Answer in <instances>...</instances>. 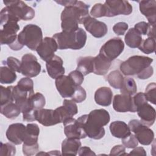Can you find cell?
<instances>
[{"label":"cell","mask_w":156,"mask_h":156,"mask_svg":"<svg viewBox=\"0 0 156 156\" xmlns=\"http://www.w3.org/2000/svg\"><path fill=\"white\" fill-rule=\"evenodd\" d=\"M57 3L65 6L61 13V27L62 31L71 32L77 30L79 24H82L83 19L89 15V5L82 1L76 0L55 1Z\"/></svg>","instance_id":"obj_1"},{"label":"cell","mask_w":156,"mask_h":156,"mask_svg":"<svg viewBox=\"0 0 156 156\" xmlns=\"http://www.w3.org/2000/svg\"><path fill=\"white\" fill-rule=\"evenodd\" d=\"M80 118L87 135L94 140L101 139L104 136L105 129L103 127L110 119L108 112L103 108L93 110L88 115H82Z\"/></svg>","instance_id":"obj_2"},{"label":"cell","mask_w":156,"mask_h":156,"mask_svg":"<svg viewBox=\"0 0 156 156\" xmlns=\"http://www.w3.org/2000/svg\"><path fill=\"white\" fill-rule=\"evenodd\" d=\"M5 7L0 13L1 25L7 21L18 22L23 20H31L35 16V10L22 1H4Z\"/></svg>","instance_id":"obj_3"},{"label":"cell","mask_w":156,"mask_h":156,"mask_svg":"<svg viewBox=\"0 0 156 156\" xmlns=\"http://www.w3.org/2000/svg\"><path fill=\"white\" fill-rule=\"evenodd\" d=\"M52 38L56 41L58 49H71L77 50L82 49L87 41V34L82 28L71 32H61L55 34Z\"/></svg>","instance_id":"obj_4"},{"label":"cell","mask_w":156,"mask_h":156,"mask_svg":"<svg viewBox=\"0 0 156 156\" xmlns=\"http://www.w3.org/2000/svg\"><path fill=\"white\" fill-rule=\"evenodd\" d=\"M17 40L22 46L25 45L30 50L36 51L43 40L42 30L37 25L27 24L18 35Z\"/></svg>","instance_id":"obj_5"},{"label":"cell","mask_w":156,"mask_h":156,"mask_svg":"<svg viewBox=\"0 0 156 156\" xmlns=\"http://www.w3.org/2000/svg\"><path fill=\"white\" fill-rule=\"evenodd\" d=\"M153 59L146 56L133 55L127 60L122 62L119 68L125 76L138 75L143 69L149 66Z\"/></svg>","instance_id":"obj_6"},{"label":"cell","mask_w":156,"mask_h":156,"mask_svg":"<svg viewBox=\"0 0 156 156\" xmlns=\"http://www.w3.org/2000/svg\"><path fill=\"white\" fill-rule=\"evenodd\" d=\"M128 127L135 133L138 141L143 145L151 144L154 139V133L148 126L144 125L138 119H132L129 122Z\"/></svg>","instance_id":"obj_7"},{"label":"cell","mask_w":156,"mask_h":156,"mask_svg":"<svg viewBox=\"0 0 156 156\" xmlns=\"http://www.w3.org/2000/svg\"><path fill=\"white\" fill-rule=\"evenodd\" d=\"M104 5L107 17H112L119 15H129L132 12V6L127 1L108 0L105 1Z\"/></svg>","instance_id":"obj_8"},{"label":"cell","mask_w":156,"mask_h":156,"mask_svg":"<svg viewBox=\"0 0 156 156\" xmlns=\"http://www.w3.org/2000/svg\"><path fill=\"white\" fill-rule=\"evenodd\" d=\"M124 44L121 38L115 37L108 40L101 48L99 54L110 61L116 58L124 51Z\"/></svg>","instance_id":"obj_9"},{"label":"cell","mask_w":156,"mask_h":156,"mask_svg":"<svg viewBox=\"0 0 156 156\" xmlns=\"http://www.w3.org/2000/svg\"><path fill=\"white\" fill-rule=\"evenodd\" d=\"M41 65L38 62L37 57L32 54H26L21 61V73L27 77L38 76L41 71Z\"/></svg>","instance_id":"obj_10"},{"label":"cell","mask_w":156,"mask_h":156,"mask_svg":"<svg viewBox=\"0 0 156 156\" xmlns=\"http://www.w3.org/2000/svg\"><path fill=\"white\" fill-rule=\"evenodd\" d=\"M64 133L67 138L75 139H83L87 136L83 127L82 119H77L73 117L66 119L63 122Z\"/></svg>","instance_id":"obj_11"},{"label":"cell","mask_w":156,"mask_h":156,"mask_svg":"<svg viewBox=\"0 0 156 156\" xmlns=\"http://www.w3.org/2000/svg\"><path fill=\"white\" fill-rule=\"evenodd\" d=\"M2 29L1 30L0 42L1 44L10 46L14 43L17 38V32L20 30L18 22L15 21H7L1 25Z\"/></svg>","instance_id":"obj_12"},{"label":"cell","mask_w":156,"mask_h":156,"mask_svg":"<svg viewBox=\"0 0 156 156\" xmlns=\"http://www.w3.org/2000/svg\"><path fill=\"white\" fill-rule=\"evenodd\" d=\"M85 29L96 38H101L106 35L108 28L105 23L99 21L90 16L85 18L82 21Z\"/></svg>","instance_id":"obj_13"},{"label":"cell","mask_w":156,"mask_h":156,"mask_svg":"<svg viewBox=\"0 0 156 156\" xmlns=\"http://www.w3.org/2000/svg\"><path fill=\"white\" fill-rule=\"evenodd\" d=\"M57 49L58 45L56 41L53 38L46 37L43 39L36 51L43 60L47 62L54 55Z\"/></svg>","instance_id":"obj_14"},{"label":"cell","mask_w":156,"mask_h":156,"mask_svg":"<svg viewBox=\"0 0 156 156\" xmlns=\"http://www.w3.org/2000/svg\"><path fill=\"white\" fill-rule=\"evenodd\" d=\"M55 87L62 97L71 98L76 86L68 76H61L55 79Z\"/></svg>","instance_id":"obj_15"},{"label":"cell","mask_w":156,"mask_h":156,"mask_svg":"<svg viewBox=\"0 0 156 156\" xmlns=\"http://www.w3.org/2000/svg\"><path fill=\"white\" fill-rule=\"evenodd\" d=\"M113 107L118 112H136L132 97L126 94H116L113 98Z\"/></svg>","instance_id":"obj_16"},{"label":"cell","mask_w":156,"mask_h":156,"mask_svg":"<svg viewBox=\"0 0 156 156\" xmlns=\"http://www.w3.org/2000/svg\"><path fill=\"white\" fill-rule=\"evenodd\" d=\"M36 120L44 126H51L61 123L57 112L52 109L41 108L37 110Z\"/></svg>","instance_id":"obj_17"},{"label":"cell","mask_w":156,"mask_h":156,"mask_svg":"<svg viewBox=\"0 0 156 156\" xmlns=\"http://www.w3.org/2000/svg\"><path fill=\"white\" fill-rule=\"evenodd\" d=\"M26 126L22 123H14L10 124L7 131L6 137L11 143L19 145L24 140Z\"/></svg>","instance_id":"obj_18"},{"label":"cell","mask_w":156,"mask_h":156,"mask_svg":"<svg viewBox=\"0 0 156 156\" xmlns=\"http://www.w3.org/2000/svg\"><path fill=\"white\" fill-rule=\"evenodd\" d=\"M46 67L48 75L52 79L64 75L65 68L63 66V62L61 57L54 55L51 59L46 62Z\"/></svg>","instance_id":"obj_19"},{"label":"cell","mask_w":156,"mask_h":156,"mask_svg":"<svg viewBox=\"0 0 156 156\" xmlns=\"http://www.w3.org/2000/svg\"><path fill=\"white\" fill-rule=\"evenodd\" d=\"M61 122H63L66 119L73 117L78 112L77 105L72 100L65 99L63 105L55 109Z\"/></svg>","instance_id":"obj_20"},{"label":"cell","mask_w":156,"mask_h":156,"mask_svg":"<svg viewBox=\"0 0 156 156\" xmlns=\"http://www.w3.org/2000/svg\"><path fill=\"white\" fill-rule=\"evenodd\" d=\"M136 112L141 119V122L147 126H151L155 121V110L147 102L141 105Z\"/></svg>","instance_id":"obj_21"},{"label":"cell","mask_w":156,"mask_h":156,"mask_svg":"<svg viewBox=\"0 0 156 156\" xmlns=\"http://www.w3.org/2000/svg\"><path fill=\"white\" fill-rule=\"evenodd\" d=\"M140 10L147 19L149 24H155L156 21V1H138Z\"/></svg>","instance_id":"obj_22"},{"label":"cell","mask_w":156,"mask_h":156,"mask_svg":"<svg viewBox=\"0 0 156 156\" xmlns=\"http://www.w3.org/2000/svg\"><path fill=\"white\" fill-rule=\"evenodd\" d=\"M113 93L111 89L107 87L99 88L94 93V101L99 105L109 106L112 104Z\"/></svg>","instance_id":"obj_23"},{"label":"cell","mask_w":156,"mask_h":156,"mask_svg":"<svg viewBox=\"0 0 156 156\" xmlns=\"http://www.w3.org/2000/svg\"><path fill=\"white\" fill-rule=\"evenodd\" d=\"M111 64V61L99 53L93 58V73L97 75H105L108 71Z\"/></svg>","instance_id":"obj_24"},{"label":"cell","mask_w":156,"mask_h":156,"mask_svg":"<svg viewBox=\"0 0 156 156\" xmlns=\"http://www.w3.org/2000/svg\"><path fill=\"white\" fill-rule=\"evenodd\" d=\"M39 133L40 129L37 124H27L25 129L23 144L26 145H34L38 144Z\"/></svg>","instance_id":"obj_25"},{"label":"cell","mask_w":156,"mask_h":156,"mask_svg":"<svg viewBox=\"0 0 156 156\" xmlns=\"http://www.w3.org/2000/svg\"><path fill=\"white\" fill-rule=\"evenodd\" d=\"M110 130L112 135L118 138H124L131 134L128 125L124 121H115L110 125Z\"/></svg>","instance_id":"obj_26"},{"label":"cell","mask_w":156,"mask_h":156,"mask_svg":"<svg viewBox=\"0 0 156 156\" xmlns=\"http://www.w3.org/2000/svg\"><path fill=\"white\" fill-rule=\"evenodd\" d=\"M81 146L79 139L66 138L62 143V154L76 155Z\"/></svg>","instance_id":"obj_27"},{"label":"cell","mask_w":156,"mask_h":156,"mask_svg":"<svg viewBox=\"0 0 156 156\" xmlns=\"http://www.w3.org/2000/svg\"><path fill=\"white\" fill-rule=\"evenodd\" d=\"M94 57H80L77 61V70L80 71L83 76L93 72Z\"/></svg>","instance_id":"obj_28"},{"label":"cell","mask_w":156,"mask_h":156,"mask_svg":"<svg viewBox=\"0 0 156 156\" xmlns=\"http://www.w3.org/2000/svg\"><path fill=\"white\" fill-rule=\"evenodd\" d=\"M124 41L126 44L132 48H139L143 39L141 35L140 34L134 27L130 28L127 31L124 37Z\"/></svg>","instance_id":"obj_29"},{"label":"cell","mask_w":156,"mask_h":156,"mask_svg":"<svg viewBox=\"0 0 156 156\" xmlns=\"http://www.w3.org/2000/svg\"><path fill=\"white\" fill-rule=\"evenodd\" d=\"M21 112L20 108L13 102H9L1 106V113L10 119H15Z\"/></svg>","instance_id":"obj_30"},{"label":"cell","mask_w":156,"mask_h":156,"mask_svg":"<svg viewBox=\"0 0 156 156\" xmlns=\"http://www.w3.org/2000/svg\"><path fill=\"white\" fill-rule=\"evenodd\" d=\"M28 103L30 108L34 110H38L44 107L46 104L44 96L40 93H36L29 96Z\"/></svg>","instance_id":"obj_31"},{"label":"cell","mask_w":156,"mask_h":156,"mask_svg":"<svg viewBox=\"0 0 156 156\" xmlns=\"http://www.w3.org/2000/svg\"><path fill=\"white\" fill-rule=\"evenodd\" d=\"M16 79L15 71L7 66L0 68V82L2 84H9L13 83Z\"/></svg>","instance_id":"obj_32"},{"label":"cell","mask_w":156,"mask_h":156,"mask_svg":"<svg viewBox=\"0 0 156 156\" xmlns=\"http://www.w3.org/2000/svg\"><path fill=\"white\" fill-rule=\"evenodd\" d=\"M124 77L118 70L110 72L107 76V81L110 85L115 89H120L123 84Z\"/></svg>","instance_id":"obj_33"},{"label":"cell","mask_w":156,"mask_h":156,"mask_svg":"<svg viewBox=\"0 0 156 156\" xmlns=\"http://www.w3.org/2000/svg\"><path fill=\"white\" fill-rule=\"evenodd\" d=\"M137 87L135 80L132 78H124L123 84L120 88L121 94L132 96L136 93Z\"/></svg>","instance_id":"obj_34"},{"label":"cell","mask_w":156,"mask_h":156,"mask_svg":"<svg viewBox=\"0 0 156 156\" xmlns=\"http://www.w3.org/2000/svg\"><path fill=\"white\" fill-rule=\"evenodd\" d=\"M13 86L4 87L1 85L0 87L1 106L9 102H13L14 101L13 96Z\"/></svg>","instance_id":"obj_35"},{"label":"cell","mask_w":156,"mask_h":156,"mask_svg":"<svg viewBox=\"0 0 156 156\" xmlns=\"http://www.w3.org/2000/svg\"><path fill=\"white\" fill-rule=\"evenodd\" d=\"M138 48L141 52L146 54L154 52L155 49V38L148 37L143 40Z\"/></svg>","instance_id":"obj_36"},{"label":"cell","mask_w":156,"mask_h":156,"mask_svg":"<svg viewBox=\"0 0 156 156\" xmlns=\"http://www.w3.org/2000/svg\"><path fill=\"white\" fill-rule=\"evenodd\" d=\"M145 96L147 101L153 104L156 102V84L154 82L150 83L147 85L145 90Z\"/></svg>","instance_id":"obj_37"},{"label":"cell","mask_w":156,"mask_h":156,"mask_svg":"<svg viewBox=\"0 0 156 156\" xmlns=\"http://www.w3.org/2000/svg\"><path fill=\"white\" fill-rule=\"evenodd\" d=\"M18 87L20 88L27 91L32 94L34 93V82L29 77H24L20 79L17 85Z\"/></svg>","instance_id":"obj_38"},{"label":"cell","mask_w":156,"mask_h":156,"mask_svg":"<svg viewBox=\"0 0 156 156\" xmlns=\"http://www.w3.org/2000/svg\"><path fill=\"white\" fill-rule=\"evenodd\" d=\"M87 93L85 89L81 86H77L75 88L74 93L71 98V100L77 103H80L85 100Z\"/></svg>","instance_id":"obj_39"},{"label":"cell","mask_w":156,"mask_h":156,"mask_svg":"<svg viewBox=\"0 0 156 156\" xmlns=\"http://www.w3.org/2000/svg\"><path fill=\"white\" fill-rule=\"evenodd\" d=\"M0 155H8V156H12L14 155L16 153V148L15 147L9 143H2L1 142V146H0Z\"/></svg>","instance_id":"obj_40"},{"label":"cell","mask_w":156,"mask_h":156,"mask_svg":"<svg viewBox=\"0 0 156 156\" xmlns=\"http://www.w3.org/2000/svg\"><path fill=\"white\" fill-rule=\"evenodd\" d=\"M90 15L94 18L105 16V9L104 4L101 3L95 4L91 10Z\"/></svg>","instance_id":"obj_41"},{"label":"cell","mask_w":156,"mask_h":156,"mask_svg":"<svg viewBox=\"0 0 156 156\" xmlns=\"http://www.w3.org/2000/svg\"><path fill=\"white\" fill-rule=\"evenodd\" d=\"M121 141L123 146L125 147H127L129 149L135 148L136 146H138V141L136 138L135 137V135L132 133L128 136L122 138Z\"/></svg>","instance_id":"obj_42"},{"label":"cell","mask_w":156,"mask_h":156,"mask_svg":"<svg viewBox=\"0 0 156 156\" xmlns=\"http://www.w3.org/2000/svg\"><path fill=\"white\" fill-rule=\"evenodd\" d=\"M5 62L9 68L21 73V62L18 59L13 57H9Z\"/></svg>","instance_id":"obj_43"},{"label":"cell","mask_w":156,"mask_h":156,"mask_svg":"<svg viewBox=\"0 0 156 156\" xmlns=\"http://www.w3.org/2000/svg\"><path fill=\"white\" fill-rule=\"evenodd\" d=\"M68 76L71 79L74 85L77 86H80L83 81V75L78 70L76 69L69 73Z\"/></svg>","instance_id":"obj_44"},{"label":"cell","mask_w":156,"mask_h":156,"mask_svg":"<svg viewBox=\"0 0 156 156\" xmlns=\"http://www.w3.org/2000/svg\"><path fill=\"white\" fill-rule=\"evenodd\" d=\"M133 103L136 108V110L143 104L147 102L146 98L144 93L139 92L132 97Z\"/></svg>","instance_id":"obj_45"},{"label":"cell","mask_w":156,"mask_h":156,"mask_svg":"<svg viewBox=\"0 0 156 156\" xmlns=\"http://www.w3.org/2000/svg\"><path fill=\"white\" fill-rule=\"evenodd\" d=\"M128 29V24L125 22H119L113 27V32L118 35H123Z\"/></svg>","instance_id":"obj_46"},{"label":"cell","mask_w":156,"mask_h":156,"mask_svg":"<svg viewBox=\"0 0 156 156\" xmlns=\"http://www.w3.org/2000/svg\"><path fill=\"white\" fill-rule=\"evenodd\" d=\"M38 144H36L34 145H23V152L25 155H32L36 154L37 152L38 151Z\"/></svg>","instance_id":"obj_47"},{"label":"cell","mask_w":156,"mask_h":156,"mask_svg":"<svg viewBox=\"0 0 156 156\" xmlns=\"http://www.w3.org/2000/svg\"><path fill=\"white\" fill-rule=\"evenodd\" d=\"M149 24L148 23L141 21L136 23L134 29L141 35H146L148 29H149Z\"/></svg>","instance_id":"obj_48"},{"label":"cell","mask_w":156,"mask_h":156,"mask_svg":"<svg viewBox=\"0 0 156 156\" xmlns=\"http://www.w3.org/2000/svg\"><path fill=\"white\" fill-rule=\"evenodd\" d=\"M128 154L126 152V147L122 145H116L110 151V155H127Z\"/></svg>","instance_id":"obj_49"},{"label":"cell","mask_w":156,"mask_h":156,"mask_svg":"<svg viewBox=\"0 0 156 156\" xmlns=\"http://www.w3.org/2000/svg\"><path fill=\"white\" fill-rule=\"evenodd\" d=\"M154 73V69L151 65L144 69H143L140 73L137 75V77L140 79H146L152 76Z\"/></svg>","instance_id":"obj_50"},{"label":"cell","mask_w":156,"mask_h":156,"mask_svg":"<svg viewBox=\"0 0 156 156\" xmlns=\"http://www.w3.org/2000/svg\"><path fill=\"white\" fill-rule=\"evenodd\" d=\"M78 154L80 156H87V155H96V154L93 152L89 147L83 146L80 147L78 151Z\"/></svg>","instance_id":"obj_51"},{"label":"cell","mask_w":156,"mask_h":156,"mask_svg":"<svg viewBox=\"0 0 156 156\" xmlns=\"http://www.w3.org/2000/svg\"><path fill=\"white\" fill-rule=\"evenodd\" d=\"M129 154L132 155H146V152L143 147H136L133 150H132Z\"/></svg>","instance_id":"obj_52"},{"label":"cell","mask_w":156,"mask_h":156,"mask_svg":"<svg viewBox=\"0 0 156 156\" xmlns=\"http://www.w3.org/2000/svg\"><path fill=\"white\" fill-rule=\"evenodd\" d=\"M155 24H149V29H148V30H147V34H146L149 37L155 38Z\"/></svg>","instance_id":"obj_53"}]
</instances>
